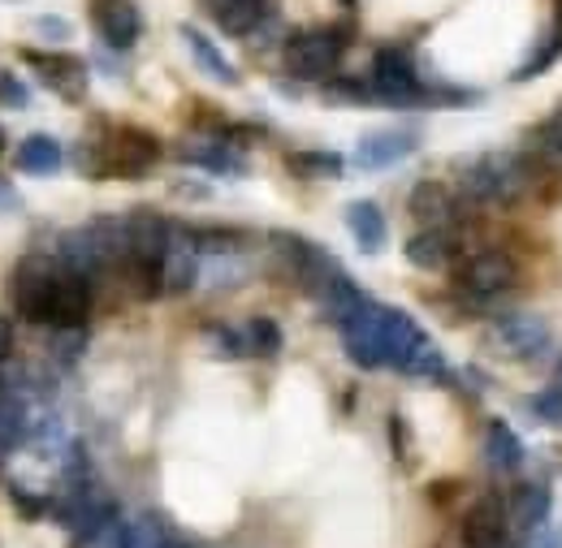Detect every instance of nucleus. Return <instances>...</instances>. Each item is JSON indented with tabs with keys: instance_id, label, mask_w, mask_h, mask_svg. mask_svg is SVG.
<instances>
[{
	"instance_id": "obj_1",
	"label": "nucleus",
	"mask_w": 562,
	"mask_h": 548,
	"mask_svg": "<svg viewBox=\"0 0 562 548\" xmlns=\"http://www.w3.org/2000/svg\"><path fill=\"white\" fill-rule=\"evenodd\" d=\"M459 182L476 204H515L528 191V164L515 151H485L459 169Z\"/></svg>"
},
{
	"instance_id": "obj_2",
	"label": "nucleus",
	"mask_w": 562,
	"mask_h": 548,
	"mask_svg": "<svg viewBox=\"0 0 562 548\" xmlns=\"http://www.w3.org/2000/svg\"><path fill=\"white\" fill-rule=\"evenodd\" d=\"M372 104H394V109H416V104H446V95L428 91L416 73V61L403 48H381L372 61Z\"/></svg>"
},
{
	"instance_id": "obj_3",
	"label": "nucleus",
	"mask_w": 562,
	"mask_h": 548,
	"mask_svg": "<svg viewBox=\"0 0 562 548\" xmlns=\"http://www.w3.org/2000/svg\"><path fill=\"white\" fill-rule=\"evenodd\" d=\"M66 273V264L57 255H26L13 281H9V294H13V307L22 320L31 324H44L48 329V316H53V294H57V281Z\"/></svg>"
},
{
	"instance_id": "obj_4",
	"label": "nucleus",
	"mask_w": 562,
	"mask_h": 548,
	"mask_svg": "<svg viewBox=\"0 0 562 548\" xmlns=\"http://www.w3.org/2000/svg\"><path fill=\"white\" fill-rule=\"evenodd\" d=\"M342 48H347V35L334 31V26H312V31H299L285 39V69L303 82H321L329 78L338 61H342Z\"/></svg>"
},
{
	"instance_id": "obj_5",
	"label": "nucleus",
	"mask_w": 562,
	"mask_h": 548,
	"mask_svg": "<svg viewBox=\"0 0 562 548\" xmlns=\"http://www.w3.org/2000/svg\"><path fill=\"white\" fill-rule=\"evenodd\" d=\"M338 333H342V345H347V354H351L355 367H368V372L390 367V345H385V333H390V307H385V302H372V298H368L351 320L338 324Z\"/></svg>"
},
{
	"instance_id": "obj_6",
	"label": "nucleus",
	"mask_w": 562,
	"mask_h": 548,
	"mask_svg": "<svg viewBox=\"0 0 562 548\" xmlns=\"http://www.w3.org/2000/svg\"><path fill=\"white\" fill-rule=\"evenodd\" d=\"M273 247H278L281 264L290 269V276L316 298L334 276L342 273L338 269V260L325 251V247H316V242H307V238H299V233H273Z\"/></svg>"
},
{
	"instance_id": "obj_7",
	"label": "nucleus",
	"mask_w": 562,
	"mask_h": 548,
	"mask_svg": "<svg viewBox=\"0 0 562 548\" xmlns=\"http://www.w3.org/2000/svg\"><path fill=\"white\" fill-rule=\"evenodd\" d=\"M100 156H104V169L100 173L143 178L160 160V138L139 130V126H122V130H113L109 147H100Z\"/></svg>"
},
{
	"instance_id": "obj_8",
	"label": "nucleus",
	"mask_w": 562,
	"mask_h": 548,
	"mask_svg": "<svg viewBox=\"0 0 562 548\" xmlns=\"http://www.w3.org/2000/svg\"><path fill=\"white\" fill-rule=\"evenodd\" d=\"M515 285V260L506 251H476L463 269H459V289L468 298H497Z\"/></svg>"
},
{
	"instance_id": "obj_9",
	"label": "nucleus",
	"mask_w": 562,
	"mask_h": 548,
	"mask_svg": "<svg viewBox=\"0 0 562 548\" xmlns=\"http://www.w3.org/2000/svg\"><path fill=\"white\" fill-rule=\"evenodd\" d=\"M493 342L502 345L510 358H537L550 350V324L532 311H510L493 324Z\"/></svg>"
},
{
	"instance_id": "obj_10",
	"label": "nucleus",
	"mask_w": 562,
	"mask_h": 548,
	"mask_svg": "<svg viewBox=\"0 0 562 548\" xmlns=\"http://www.w3.org/2000/svg\"><path fill=\"white\" fill-rule=\"evenodd\" d=\"M91 22L100 31V39L113 48V53H131L139 44V9L135 0H91Z\"/></svg>"
},
{
	"instance_id": "obj_11",
	"label": "nucleus",
	"mask_w": 562,
	"mask_h": 548,
	"mask_svg": "<svg viewBox=\"0 0 562 548\" xmlns=\"http://www.w3.org/2000/svg\"><path fill=\"white\" fill-rule=\"evenodd\" d=\"M416 147H420V130H403V126H394V130H372V135L359 138L355 164L368 169V173H381V169L407 160Z\"/></svg>"
},
{
	"instance_id": "obj_12",
	"label": "nucleus",
	"mask_w": 562,
	"mask_h": 548,
	"mask_svg": "<svg viewBox=\"0 0 562 548\" xmlns=\"http://www.w3.org/2000/svg\"><path fill=\"white\" fill-rule=\"evenodd\" d=\"M22 57H26V66L40 73V82L53 87L61 100H82V91H87V66L78 57H70V53H35V48H26Z\"/></svg>"
},
{
	"instance_id": "obj_13",
	"label": "nucleus",
	"mask_w": 562,
	"mask_h": 548,
	"mask_svg": "<svg viewBox=\"0 0 562 548\" xmlns=\"http://www.w3.org/2000/svg\"><path fill=\"white\" fill-rule=\"evenodd\" d=\"M506 523H510V510H502L497 496H481L463 523V540L468 548H510Z\"/></svg>"
},
{
	"instance_id": "obj_14",
	"label": "nucleus",
	"mask_w": 562,
	"mask_h": 548,
	"mask_svg": "<svg viewBox=\"0 0 562 548\" xmlns=\"http://www.w3.org/2000/svg\"><path fill=\"white\" fill-rule=\"evenodd\" d=\"M200 260H204V251H200L195 233L173 229V242L165 251V294H187L200 281Z\"/></svg>"
},
{
	"instance_id": "obj_15",
	"label": "nucleus",
	"mask_w": 562,
	"mask_h": 548,
	"mask_svg": "<svg viewBox=\"0 0 562 548\" xmlns=\"http://www.w3.org/2000/svg\"><path fill=\"white\" fill-rule=\"evenodd\" d=\"M31 432H35V423H31L26 398H22L13 385L0 380V463H4L13 449H22V445L31 441Z\"/></svg>"
},
{
	"instance_id": "obj_16",
	"label": "nucleus",
	"mask_w": 562,
	"mask_h": 548,
	"mask_svg": "<svg viewBox=\"0 0 562 548\" xmlns=\"http://www.w3.org/2000/svg\"><path fill=\"white\" fill-rule=\"evenodd\" d=\"M347 229H351L355 247H359L363 255H381L385 242H390L385 212L372 204V199H355V204H347Z\"/></svg>"
},
{
	"instance_id": "obj_17",
	"label": "nucleus",
	"mask_w": 562,
	"mask_h": 548,
	"mask_svg": "<svg viewBox=\"0 0 562 548\" xmlns=\"http://www.w3.org/2000/svg\"><path fill=\"white\" fill-rule=\"evenodd\" d=\"M13 164L26 178H53L66 164V147L53 135H26L18 142V151H13Z\"/></svg>"
},
{
	"instance_id": "obj_18",
	"label": "nucleus",
	"mask_w": 562,
	"mask_h": 548,
	"mask_svg": "<svg viewBox=\"0 0 562 548\" xmlns=\"http://www.w3.org/2000/svg\"><path fill=\"white\" fill-rule=\"evenodd\" d=\"M407 260L424 269V273H437V269H446L450 260H454V233L450 229H441V225H424L420 233H412L407 238Z\"/></svg>"
},
{
	"instance_id": "obj_19",
	"label": "nucleus",
	"mask_w": 562,
	"mask_h": 548,
	"mask_svg": "<svg viewBox=\"0 0 562 548\" xmlns=\"http://www.w3.org/2000/svg\"><path fill=\"white\" fill-rule=\"evenodd\" d=\"M550 510H554L550 488H546V483H528V488H519L515 501H510V527H515L519 536H532L537 527L550 523Z\"/></svg>"
},
{
	"instance_id": "obj_20",
	"label": "nucleus",
	"mask_w": 562,
	"mask_h": 548,
	"mask_svg": "<svg viewBox=\"0 0 562 548\" xmlns=\"http://www.w3.org/2000/svg\"><path fill=\"white\" fill-rule=\"evenodd\" d=\"M182 160L195 164V169H209V173H225V178L247 169L243 156H238V147L221 142V138H195V142H187L182 147Z\"/></svg>"
},
{
	"instance_id": "obj_21",
	"label": "nucleus",
	"mask_w": 562,
	"mask_h": 548,
	"mask_svg": "<svg viewBox=\"0 0 562 548\" xmlns=\"http://www.w3.org/2000/svg\"><path fill=\"white\" fill-rule=\"evenodd\" d=\"M178 35H182V44H187L191 61L204 69L212 82H225V87H234V82H238V69H234L229 61H225V57H221V48L212 44V39L204 35V31H200V26H182Z\"/></svg>"
},
{
	"instance_id": "obj_22",
	"label": "nucleus",
	"mask_w": 562,
	"mask_h": 548,
	"mask_svg": "<svg viewBox=\"0 0 562 548\" xmlns=\"http://www.w3.org/2000/svg\"><path fill=\"white\" fill-rule=\"evenodd\" d=\"M265 4L269 0H209V13L225 35H251L265 22Z\"/></svg>"
},
{
	"instance_id": "obj_23",
	"label": "nucleus",
	"mask_w": 562,
	"mask_h": 548,
	"mask_svg": "<svg viewBox=\"0 0 562 548\" xmlns=\"http://www.w3.org/2000/svg\"><path fill=\"white\" fill-rule=\"evenodd\" d=\"M407 207H412V216H416L420 225H441V229H446V225L454 220V195H450L441 182H416Z\"/></svg>"
},
{
	"instance_id": "obj_24",
	"label": "nucleus",
	"mask_w": 562,
	"mask_h": 548,
	"mask_svg": "<svg viewBox=\"0 0 562 548\" xmlns=\"http://www.w3.org/2000/svg\"><path fill=\"white\" fill-rule=\"evenodd\" d=\"M316 298H321V307H325V316H329L334 324L351 320L355 311H359V307L368 302V294H363V289H359V285H355V281L347 273L334 276V281H329V285H325V289H321Z\"/></svg>"
},
{
	"instance_id": "obj_25",
	"label": "nucleus",
	"mask_w": 562,
	"mask_h": 548,
	"mask_svg": "<svg viewBox=\"0 0 562 548\" xmlns=\"http://www.w3.org/2000/svg\"><path fill=\"white\" fill-rule=\"evenodd\" d=\"M485 458H490L493 471H519L524 467V441L502 419H493L490 432H485Z\"/></svg>"
},
{
	"instance_id": "obj_26",
	"label": "nucleus",
	"mask_w": 562,
	"mask_h": 548,
	"mask_svg": "<svg viewBox=\"0 0 562 548\" xmlns=\"http://www.w3.org/2000/svg\"><path fill=\"white\" fill-rule=\"evenodd\" d=\"M290 169L299 178H338L342 173V156L338 151H294Z\"/></svg>"
},
{
	"instance_id": "obj_27",
	"label": "nucleus",
	"mask_w": 562,
	"mask_h": 548,
	"mask_svg": "<svg viewBox=\"0 0 562 548\" xmlns=\"http://www.w3.org/2000/svg\"><path fill=\"white\" fill-rule=\"evenodd\" d=\"M243 333H247V350L260 354V358H273L281 350V329H278V320H269V316H256Z\"/></svg>"
},
{
	"instance_id": "obj_28",
	"label": "nucleus",
	"mask_w": 562,
	"mask_h": 548,
	"mask_svg": "<svg viewBox=\"0 0 562 548\" xmlns=\"http://www.w3.org/2000/svg\"><path fill=\"white\" fill-rule=\"evenodd\" d=\"M532 151H537L541 160H550V164H562V104L550 122H541V126L532 130Z\"/></svg>"
},
{
	"instance_id": "obj_29",
	"label": "nucleus",
	"mask_w": 562,
	"mask_h": 548,
	"mask_svg": "<svg viewBox=\"0 0 562 548\" xmlns=\"http://www.w3.org/2000/svg\"><path fill=\"white\" fill-rule=\"evenodd\" d=\"M209 342H212V350L225 354V358H243V354H251V350H247V333H238V329H229V324L209 329Z\"/></svg>"
},
{
	"instance_id": "obj_30",
	"label": "nucleus",
	"mask_w": 562,
	"mask_h": 548,
	"mask_svg": "<svg viewBox=\"0 0 562 548\" xmlns=\"http://www.w3.org/2000/svg\"><path fill=\"white\" fill-rule=\"evenodd\" d=\"M9 501H13V505L26 514V518L53 514V501H48V496H35V492H31V488H22V483H13V488H9Z\"/></svg>"
},
{
	"instance_id": "obj_31",
	"label": "nucleus",
	"mask_w": 562,
	"mask_h": 548,
	"mask_svg": "<svg viewBox=\"0 0 562 548\" xmlns=\"http://www.w3.org/2000/svg\"><path fill=\"white\" fill-rule=\"evenodd\" d=\"M35 35L40 39H53V44H66L74 31L66 18H35Z\"/></svg>"
},
{
	"instance_id": "obj_32",
	"label": "nucleus",
	"mask_w": 562,
	"mask_h": 548,
	"mask_svg": "<svg viewBox=\"0 0 562 548\" xmlns=\"http://www.w3.org/2000/svg\"><path fill=\"white\" fill-rule=\"evenodd\" d=\"M0 104H13V109H26V104H31L26 87H22L13 73H0Z\"/></svg>"
},
{
	"instance_id": "obj_33",
	"label": "nucleus",
	"mask_w": 562,
	"mask_h": 548,
	"mask_svg": "<svg viewBox=\"0 0 562 548\" xmlns=\"http://www.w3.org/2000/svg\"><path fill=\"white\" fill-rule=\"evenodd\" d=\"M524 548H562V527H559V523L537 527V532L528 536V545H524Z\"/></svg>"
},
{
	"instance_id": "obj_34",
	"label": "nucleus",
	"mask_w": 562,
	"mask_h": 548,
	"mask_svg": "<svg viewBox=\"0 0 562 548\" xmlns=\"http://www.w3.org/2000/svg\"><path fill=\"white\" fill-rule=\"evenodd\" d=\"M9 350H13V329L9 320H0V358H9Z\"/></svg>"
},
{
	"instance_id": "obj_35",
	"label": "nucleus",
	"mask_w": 562,
	"mask_h": 548,
	"mask_svg": "<svg viewBox=\"0 0 562 548\" xmlns=\"http://www.w3.org/2000/svg\"><path fill=\"white\" fill-rule=\"evenodd\" d=\"M0 207H18V199H13V191L0 182Z\"/></svg>"
},
{
	"instance_id": "obj_36",
	"label": "nucleus",
	"mask_w": 562,
	"mask_h": 548,
	"mask_svg": "<svg viewBox=\"0 0 562 548\" xmlns=\"http://www.w3.org/2000/svg\"><path fill=\"white\" fill-rule=\"evenodd\" d=\"M550 389H554V393L562 398V363H559V372H554V385H550Z\"/></svg>"
},
{
	"instance_id": "obj_37",
	"label": "nucleus",
	"mask_w": 562,
	"mask_h": 548,
	"mask_svg": "<svg viewBox=\"0 0 562 548\" xmlns=\"http://www.w3.org/2000/svg\"><path fill=\"white\" fill-rule=\"evenodd\" d=\"M165 548H191V545H187V540H178V536H169V540H165Z\"/></svg>"
},
{
	"instance_id": "obj_38",
	"label": "nucleus",
	"mask_w": 562,
	"mask_h": 548,
	"mask_svg": "<svg viewBox=\"0 0 562 548\" xmlns=\"http://www.w3.org/2000/svg\"><path fill=\"white\" fill-rule=\"evenodd\" d=\"M0 156H4V135H0Z\"/></svg>"
},
{
	"instance_id": "obj_39",
	"label": "nucleus",
	"mask_w": 562,
	"mask_h": 548,
	"mask_svg": "<svg viewBox=\"0 0 562 548\" xmlns=\"http://www.w3.org/2000/svg\"><path fill=\"white\" fill-rule=\"evenodd\" d=\"M342 4H355V0H342Z\"/></svg>"
}]
</instances>
